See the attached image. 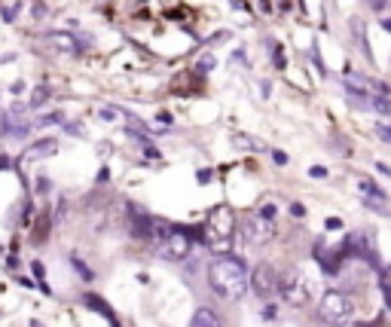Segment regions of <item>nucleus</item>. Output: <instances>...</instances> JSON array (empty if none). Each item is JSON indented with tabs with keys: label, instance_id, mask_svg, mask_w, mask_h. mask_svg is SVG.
Wrapping results in <instances>:
<instances>
[{
	"label": "nucleus",
	"instance_id": "20",
	"mask_svg": "<svg viewBox=\"0 0 391 327\" xmlns=\"http://www.w3.org/2000/svg\"><path fill=\"white\" fill-rule=\"evenodd\" d=\"M309 174H312V178L321 181V178H327V168H324V166H312V168H309Z\"/></svg>",
	"mask_w": 391,
	"mask_h": 327
},
{
	"label": "nucleus",
	"instance_id": "17",
	"mask_svg": "<svg viewBox=\"0 0 391 327\" xmlns=\"http://www.w3.org/2000/svg\"><path fill=\"white\" fill-rule=\"evenodd\" d=\"M74 266H77V270H80V278H86V281H92V278H95V276H92V270H89V266H83L77 257H74Z\"/></svg>",
	"mask_w": 391,
	"mask_h": 327
},
{
	"label": "nucleus",
	"instance_id": "21",
	"mask_svg": "<svg viewBox=\"0 0 391 327\" xmlns=\"http://www.w3.org/2000/svg\"><path fill=\"white\" fill-rule=\"evenodd\" d=\"M260 218L272 220V218H275V205H263V208H260Z\"/></svg>",
	"mask_w": 391,
	"mask_h": 327
},
{
	"label": "nucleus",
	"instance_id": "6",
	"mask_svg": "<svg viewBox=\"0 0 391 327\" xmlns=\"http://www.w3.org/2000/svg\"><path fill=\"white\" fill-rule=\"evenodd\" d=\"M40 43L55 52V55H68V58H80V52H83V43L70 31H46L40 37Z\"/></svg>",
	"mask_w": 391,
	"mask_h": 327
},
{
	"label": "nucleus",
	"instance_id": "15",
	"mask_svg": "<svg viewBox=\"0 0 391 327\" xmlns=\"http://www.w3.org/2000/svg\"><path fill=\"white\" fill-rule=\"evenodd\" d=\"M98 116H101L104 122H113V120H120V116H126V114L116 110V107H101V110H98Z\"/></svg>",
	"mask_w": 391,
	"mask_h": 327
},
{
	"label": "nucleus",
	"instance_id": "3",
	"mask_svg": "<svg viewBox=\"0 0 391 327\" xmlns=\"http://www.w3.org/2000/svg\"><path fill=\"white\" fill-rule=\"evenodd\" d=\"M318 318L330 327H340L351 318V300L342 291H327L318 300Z\"/></svg>",
	"mask_w": 391,
	"mask_h": 327
},
{
	"label": "nucleus",
	"instance_id": "18",
	"mask_svg": "<svg viewBox=\"0 0 391 327\" xmlns=\"http://www.w3.org/2000/svg\"><path fill=\"white\" fill-rule=\"evenodd\" d=\"M376 135H379L382 141H391V126L388 122H379V126H376Z\"/></svg>",
	"mask_w": 391,
	"mask_h": 327
},
{
	"label": "nucleus",
	"instance_id": "8",
	"mask_svg": "<svg viewBox=\"0 0 391 327\" xmlns=\"http://www.w3.org/2000/svg\"><path fill=\"white\" fill-rule=\"evenodd\" d=\"M242 233H245L247 245H266V241L272 239V233H275V226H272V220H266V218H260V214H257V218L245 220Z\"/></svg>",
	"mask_w": 391,
	"mask_h": 327
},
{
	"label": "nucleus",
	"instance_id": "7",
	"mask_svg": "<svg viewBox=\"0 0 391 327\" xmlns=\"http://www.w3.org/2000/svg\"><path fill=\"white\" fill-rule=\"evenodd\" d=\"M251 285L260 297H278V285H282V272L269 263H260L257 270L251 272Z\"/></svg>",
	"mask_w": 391,
	"mask_h": 327
},
{
	"label": "nucleus",
	"instance_id": "28",
	"mask_svg": "<svg viewBox=\"0 0 391 327\" xmlns=\"http://www.w3.org/2000/svg\"><path fill=\"white\" fill-rule=\"evenodd\" d=\"M382 28H386L388 34H391V18H386V22H382Z\"/></svg>",
	"mask_w": 391,
	"mask_h": 327
},
{
	"label": "nucleus",
	"instance_id": "11",
	"mask_svg": "<svg viewBox=\"0 0 391 327\" xmlns=\"http://www.w3.org/2000/svg\"><path fill=\"white\" fill-rule=\"evenodd\" d=\"M190 327H224L220 324V315L214 309H208V306H202L199 312L193 315V324Z\"/></svg>",
	"mask_w": 391,
	"mask_h": 327
},
{
	"label": "nucleus",
	"instance_id": "4",
	"mask_svg": "<svg viewBox=\"0 0 391 327\" xmlns=\"http://www.w3.org/2000/svg\"><path fill=\"white\" fill-rule=\"evenodd\" d=\"M156 254H159L162 260H172V263H180V260L190 257V239H187L184 230H174V226H168L162 235H156Z\"/></svg>",
	"mask_w": 391,
	"mask_h": 327
},
{
	"label": "nucleus",
	"instance_id": "1",
	"mask_svg": "<svg viewBox=\"0 0 391 327\" xmlns=\"http://www.w3.org/2000/svg\"><path fill=\"white\" fill-rule=\"evenodd\" d=\"M205 276H208L211 291L220 293L224 300H230V303L245 300L247 287H251V272H247V266L239 257H232V254H217V257L208 263Z\"/></svg>",
	"mask_w": 391,
	"mask_h": 327
},
{
	"label": "nucleus",
	"instance_id": "19",
	"mask_svg": "<svg viewBox=\"0 0 391 327\" xmlns=\"http://www.w3.org/2000/svg\"><path fill=\"white\" fill-rule=\"evenodd\" d=\"M18 16V3H12V6H3V18L6 22H12V18Z\"/></svg>",
	"mask_w": 391,
	"mask_h": 327
},
{
	"label": "nucleus",
	"instance_id": "25",
	"mask_svg": "<svg viewBox=\"0 0 391 327\" xmlns=\"http://www.w3.org/2000/svg\"><path fill=\"white\" fill-rule=\"evenodd\" d=\"M291 214H293V218H306V208L299 205V202H293V205H291Z\"/></svg>",
	"mask_w": 391,
	"mask_h": 327
},
{
	"label": "nucleus",
	"instance_id": "5",
	"mask_svg": "<svg viewBox=\"0 0 391 327\" xmlns=\"http://www.w3.org/2000/svg\"><path fill=\"white\" fill-rule=\"evenodd\" d=\"M278 297L284 300L288 306H306L312 300V287L299 272H284L282 276V285H278Z\"/></svg>",
	"mask_w": 391,
	"mask_h": 327
},
{
	"label": "nucleus",
	"instance_id": "29",
	"mask_svg": "<svg viewBox=\"0 0 391 327\" xmlns=\"http://www.w3.org/2000/svg\"><path fill=\"white\" fill-rule=\"evenodd\" d=\"M386 278H388V281H391V266H388V272H386Z\"/></svg>",
	"mask_w": 391,
	"mask_h": 327
},
{
	"label": "nucleus",
	"instance_id": "10",
	"mask_svg": "<svg viewBox=\"0 0 391 327\" xmlns=\"http://www.w3.org/2000/svg\"><path fill=\"white\" fill-rule=\"evenodd\" d=\"M83 306H89V309L101 312V315L110 322V327H120V322H116V315H113V309H110V306H104L101 297H95V293H86V297H83Z\"/></svg>",
	"mask_w": 391,
	"mask_h": 327
},
{
	"label": "nucleus",
	"instance_id": "27",
	"mask_svg": "<svg viewBox=\"0 0 391 327\" xmlns=\"http://www.w3.org/2000/svg\"><path fill=\"white\" fill-rule=\"evenodd\" d=\"M211 68H214V58H211V55L202 58V62H199V70H211Z\"/></svg>",
	"mask_w": 391,
	"mask_h": 327
},
{
	"label": "nucleus",
	"instance_id": "14",
	"mask_svg": "<svg viewBox=\"0 0 391 327\" xmlns=\"http://www.w3.org/2000/svg\"><path fill=\"white\" fill-rule=\"evenodd\" d=\"M46 98H49V89L46 86L34 89V92H31V107H43V104H46Z\"/></svg>",
	"mask_w": 391,
	"mask_h": 327
},
{
	"label": "nucleus",
	"instance_id": "13",
	"mask_svg": "<svg viewBox=\"0 0 391 327\" xmlns=\"http://www.w3.org/2000/svg\"><path fill=\"white\" fill-rule=\"evenodd\" d=\"M351 37L358 40V47H361L364 55H370V47H367V37H364V25H361V18H355V22H351Z\"/></svg>",
	"mask_w": 391,
	"mask_h": 327
},
{
	"label": "nucleus",
	"instance_id": "16",
	"mask_svg": "<svg viewBox=\"0 0 391 327\" xmlns=\"http://www.w3.org/2000/svg\"><path fill=\"white\" fill-rule=\"evenodd\" d=\"M31 272H34L37 281H40V285H43V291H46V270H43V263H40V260H34V263H31Z\"/></svg>",
	"mask_w": 391,
	"mask_h": 327
},
{
	"label": "nucleus",
	"instance_id": "12",
	"mask_svg": "<svg viewBox=\"0 0 391 327\" xmlns=\"http://www.w3.org/2000/svg\"><path fill=\"white\" fill-rule=\"evenodd\" d=\"M232 144H236V147H247V150H266L263 141H260V138H251V135H245V132H236V135H232Z\"/></svg>",
	"mask_w": 391,
	"mask_h": 327
},
{
	"label": "nucleus",
	"instance_id": "23",
	"mask_svg": "<svg viewBox=\"0 0 391 327\" xmlns=\"http://www.w3.org/2000/svg\"><path fill=\"white\" fill-rule=\"evenodd\" d=\"M324 226H327V230H342V220L340 218H327L324 220Z\"/></svg>",
	"mask_w": 391,
	"mask_h": 327
},
{
	"label": "nucleus",
	"instance_id": "2",
	"mask_svg": "<svg viewBox=\"0 0 391 327\" xmlns=\"http://www.w3.org/2000/svg\"><path fill=\"white\" fill-rule=\"evenodd\" d=\"M236 235V211L230 205H217L208 211V220L202 226V241L211 248L214 254H226Z\"/></svg>",
	"mask_w": 391,
	"mask_h": 327
},
{
	"label": "nucleus",
	"instance_id": "9",
	"mask_svg": "<svg viewBox=\"0 0 391 327\" xmlns=\"http://www.w3.org/2000/svg\"><path fill=\"white\" fill-rule=\"evenodd\" d=\"M55 150H58L55 138H40L37 144H31L25 153H28V159H46V156H55Z\"/></svg>",
	"mask_w": 391,
	"mask_h": 327
},
{
	"label": "nucleus",
	"instance_id": "26",
	"mask_svg": "<svg viewBox=\"0 0 391 327\" xmlns=\"http://www.w3.org/2000/svg\"><path fill=\"white\" fill-rule=\"evenodd\" d=\"M386 3H388V0H367V6H370V10H376V12L386 10Z\"/></svg>",
	"mask_w": 391,
	"mask_h": 327
},
{
	"label": "nucleus",
	"instance_id": "22",
	"mask_svg": "<svg viewBox=\"0 0 391 327\" xmlns=\"http://www.w3.org/2000/svg\"><path fill=\"white\" fill-rule=\"evenodd\" d=\"M31 16H34V18H43V16H46V6H43V3H34V6H31Z\"/></svg>",
	"mask_w": 391,
	"mask_h": 327
},
{
	"label": "nucleus",
	"instance_id": "24",
	"mask_svg": "<svg viewBox=\"0 0 391 327\" xmlns=\"http://www.w3.org/2000/svg\"><path fill=\"white\" fill-rule=\"evenodd\" d=\"M272 159H275L278 166H288V153H282V150H272Z\"/></svg>",
	"mask_w": 391,
	"mask_h": 327
}]
</instances>
